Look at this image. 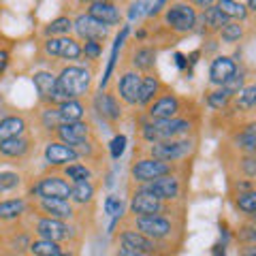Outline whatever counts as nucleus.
Wrapping results in <instances>:
<instances>
[{
  "mask_svg": "<svg viewBox=\"0 0 256 256\" xmlns=\"http://www.w3.org/2000/svg\"><path fill=\"white\" fill-rule=\"evenodd\" d=\"M32 84H34V90L38 94L41 105H58V98H56L58 75L50 73V70H38V73L32 75Z\"/></svg>",
  "mask_w": 256,
  "mask_h": 256,
  "instance_id": "24",
  "label": "nucleus"
},
{
  "mask_svg": "<svg viewBox=\"0 0 256 256\" xmlns=\"http://www.w3.org/2000/svg\"><path fill=\"white\" fill-rule=\"evenodd\" d=\"M86 13H90L92 18L100 20L107 26H120L124 22V11L116 0H102V2H92L86 6Z\"/></svg>",
  "mask_w": 256,
  "mask_h": 256,
  "instance_id": "23",
  "label": "nucleus"
},
{
  "mask_svg": "<svg viewBox=\"0 0 256 256\" xmlns=\"http://www.w3.org/2000/svg\"><path fill=\"white\" fill-rule=\"evenodd\" d=\"M228 111L233 114L235 120L256 118V82L246 84L242 90L233 96Z\"/></svg>",
  "mask_w": 256,
  "mask_h": 256,
  "instance_id": "19",
  "label": "nucleus"
},
{
  "mask_svg": "<svg viewBox=\"0 0 256 256\" xmlns=\"http://www.w3.org/2000/svg\"><path fill=\"white\" fill-rule=\"evenodd\" d=\"M73 30L79 41H100L105 43L107 38L111 36V26L102 24L100 20L92 18L90 13H79L77 18L73 20Z\"/></svg>",
  "mask_w": 256,
  "mask_h": 256,
  "instance_id": "14",
  "label": "nucleus"
},
{
  "mask_svg": "<svg viewBox=\"0 0 256 256\" xmlns=\"http://www.w3.org/2000/svg\"><path fill=\"white\" fill-rule=\"evenodd\" d=\"M58 111H60L62 122H77V120L86 118V105L82 98H68L58 102Z\"/></svg>",
  "mask_w": 256,
  "mask_h": 256,
  "instance_id": "35",
  "label": "nucleus"
},
{
  "mask_svg": "<svg viewBox=\"0 0 256 256\" xmlns=\"http://www.w3.org/2000/svg\"><path fill=\"white\" fill-rule=\"evenodd\" d=\"M96 196V186L92 180H84V182H75L70 188V201L79 207H86L94 201Z\"/></svg>",
  "mask_w": 256,
  "mask_h": 256,
  "instance_id": "33",
  "label": "nucleus"
},
{
  "mask_svg": "<svg viewBox=\"0 0 256 256\" xmlns=\"http://www.w3.org/2000/svg\"><path fill=\"white\" fill-rule=\"evenodd\" d=\"M188 4H192L194 9H207V6H212V4H216V0H186Z\"/></svg>",
  "mask_w": 256,
  "mask_h": 256,
  "instance_id": "48",
  "label": "nucleus"
},
{
  "mask_svg": "<svg viewBox=\"0 0 256 256\" xmlns=\"http://www.w3.org/2000/svg\"><path fill=\"white\" fill-rule=\"evenodd\" d=\"M116 252L122 256H154L166 250L154 239H150L143 233H139V230L128 226V228H120V233L116 235Z\"/></svg>",
  "mask_w": 256,
  "mask_h": 256,
  "instance_id": "4",
  "label": "nucleus"
},
{
  "mask_svg": "<svg viewBox=\"0 0 256 256\" xmlns=\"http://www.w3.org/2000/svg\"><path fill=\"white\" fill-rule=\"evenodd\" d=\"M216 6L226 15L228 20H242L246 22L250 18V9L246 4H242L239 0H216Z\"/></svg>",
  "mask_w": 256,
  "mask_h": 256,
  "instance_id": "37",
  "label": "nucleus"
},
{
  "mask_svg": "<svg viewBox=\"0 0 256 256\" xmlns=\"http://www.w3.org/2000/svg\"><path fill=\"white\" fill-rule=\"evenodd\" d=\"M102 45L105 43H100V41H82V52L86 56V60H100V56H102Z\"/></svg>",
  "mask_w": 256,
  "mask_h": 256,
  "instance_id": "43",
  "label": "nucleus"
},
{
  "mask_svg": "<svg viewBox=\"0 0 256 256\" xmlns=\"http://www.w3.org/2000/svg\"><path fill=\"white\" fill-rule=\"evenodd\" d=\"M196 128H198V116L196 118L178 116V118H162V120L143 118L137 132L143 143H154V141L180 139V137H196Z\"/></svg>",
  "mask_w": 256,
  "mask_h": 256,
  "instance_id": "2",
  "label": "nucleus"
},
{
  "mask_svg": "<svg viewBox=\"0 0 256 256\" xmlns=\"http://www.w3.org/2000/svg\"><path fill=\"white\" fill-rule=\"evenodd\" d=\"M9 114H11V107L6 105L4 100H0V120H2V118H6Z\"/></svg>",
  "mask_w": 256,
  "mask_h": 256,
  "instance_id": "49",
  "label": "nucleus"
},
{
  "mask_svg": "<svg viewBox=\"0 0 256 256\" xmlns=\"http://www.w3.org/2000/svg\"><path fill=\"white\" fill-rule=\"evenodd\" d=\"M30 210V201L28 198H4L0 201V222H13V220H20L24 216H28Z\"/></svg>",
  "mask_w": 256,
  "mask_h": 256,
  "instance_id": "29",
  "label": "nucleus"
},
{
  "mask_svg": "<svg viewBox=\"0 0 256 256\" xmlns=\"http://www.w3.org/2000/svg\"><path fill=\"white\" fill-rule=\"evenodd\" d=\"M237 254H242V256H256V244L237 246Z\"/></svg>",
  "mask_w": 256,
  "mask_h": 256,
  "instance_id": "46",
  "label": "nucleus"
},
{
  "mask_svg": "<svg viewBox=\"0 0 256 256\" xmlns=\"http://www.w3.org/2000/svg\"><path fill=\"white\" fill-rule=\"evenodd\" d=\"M43 156H45V162L50 166H64L68 162H75V160H82L73 146H68V143H64L60 139L47 141Z\"/></svg>",
  "mask_w": 256,
  "mask_h": 256,
  "instance_id": "21",
  "label": "nucleus"
},
{
  "mask_svg": "<svg viewBox=\"0 0 256 256\" xmlns=\"http://www.w3.org/2000/svg\"><path fill=\"white\" fill-rule=\"evenodd\" d=\"M164 88V84L160 82V77L156 73H143L141 77V86H139V98H137V107L146 109L152 100L160 94V90Z\"/></svg>",
  "mask_w": 256,
  "mask_h": 256,
  "instance_id": "28",
  "label": "nucleus"
},
{
  "mask_svg": "<svg viewBox=\"0 0 256 256\" xmlns=\"http://www.w3.org/2000/svg\"><path fill=\"white\" fill-rule=\"evenodd\" d=\"M248 9L250 13H256V0H248Z\"/></svg>",
  "mask_w": 256,
  "mask_h": 256,
  "instance_id": "51",
  "label": "nucleus"
},
{
  "mask_svg": "<svg viewBox=\"0 0 256 256\" xmlns=\"http://www.w3.org/2000/svg\"><path fill=\"white\" fill-rule=\"evenodd\" d=\"M105 214L114 216V218H122V216H124V203H122V198L116 196V194H109L105 198Z\"/></svg>",
  "mask_w": 256,
  "mask_h": 256,
  "instance_id": "44",
  "label": "nucleus"
},
{
  "mask_svg": "<svg viewBox=\"0 0 256 256\" xmlns=\"http://www.w3.org/2000/svg\"><path fill=\"white\" fill-rule=\"evenodd\" d=\"M126 226L139 230L146 237L154 239L166 252H171L173 239L184 230V216H164V214H148V216H128L120 218Z\"/></svg>",
  "mask_w": 256,
  "mask_h": 256,
  "instance_id": "1",
  "label": "nucleus"
},
{
  "mask_svg": "<svg viewBox=\"0 0 256 256\" xmlns=\"http://www.w3.org/2000/svg\"><path fill=\"white\" fill-rule=\"evenodd\" d=\"M233 237L237 246H246V244H256V222L244 220L237 224V228L233 230Z\"/></svg>",
  "mask_w": 256,
  "mask_h": 256,
  "instance_id": "41",
  "label": "nucleus"
},
{
  "mask_svg": "<svg viewBox=\"0 0 256 256\" xmlns=\"http://www.w3.org/2000/svg\"><path fill=\"white\" fill-rule=\"evenodd\" d=\"M226 22H228L226 15H224L216 4H212V6H207V9L201 11V15L196 18V26H198V30H201L203 36H214V34L218 36L220 28Z\"/></svg>",
  "mask_w": 256,
  "mask_h": 256,
  "instance_id": "26",
  "label": "nucleus"
},
{
  "mask_svg": "<svg viewBox=\"0 0 256 256\" xmlns=\"http://www.w3.org/2000/svg\"><path fill=\"white\" fill-rule=\"evenodd\" d=\"M32 230H34L36 237H45L58 244L73 242L75 237V228L68 224V220H58V218L36 216V214H32Z\"/></svg>",
  "mask_w": 256,
  "mask_h": 256,
  "instance_id": "11",
  "label": "nucleus"
},
{
  "mask_svg": "<svg viewBox=\"0 0 256 256\" xmlns=\"http://www.w3.org/2000/svg\"><path fill=\"white\" fill-rule=\"evenodd\" d=\"M92 68L79 66V64H66L58 73V88L66 98H86L92 90Z\"/></svg>",
  "mask_w": 256,
  "mask_h": 256,
  "instance_id": "3",
  "label": "nucleus"
},
{
  "mask_svg": "<svg viewBox=\"0 0 256 256\" xmlns=\"http://www.w3.org/2000/svg\"><path fill=\"white\" fill-rule=\"evenodd\" d=\"M109 148H111V158L118 160L120 156L124 154V150H126V134H116V137L111 139Z\"/></svg>",
  "mask_w": 256,
  "mask_h": 256,
  "instance_id": "45",
  "label": "nucleus"
},
{
  "mask_svg": "<svg viewBox=\"0 0 256 256\" xmlns=\"http://www.w3.org/2000/svg\"><path fill=\"white\" fill-rule=\"evenodd\" d=\"M32 143L34 141L30 137H26V132L20 134V137L4 139V141H0V156L9 158V160H24L32 154V150H34Z\"/></svg>",
  "mask_w": 256,
  "mask_h": 256,
  "instance_id": "25",
  "label": "nucleus"
},
{
  "mask_svg": "<svg viewBox=\"0 0 256 256\" xmlns=\"http://www.w3.org/2000/svg\"><path fill=\"white\" fill-rule=\"evenodd\" d=\"M175 171H184V166L180 162H169V160H160L154 156H134L132 164H130V182L134 186L139 184H148L156 178H162L166 173H175Z\"/></svg>",
  "mask_w": 256,
  "mask_h": 256,
  "instance_id": "7",
  "label": "nucleus"
},
{
  "mask_svg": "<svg viewBox=\"0 0 256 256\" xmlns=\"http://www.w3.org/2000/svg\"><path fill=\"white\" fill-rule=\"evenodd\" d=\"M70 30H73V20H70L68 15H60V18H56L47 24L43 34L45 36H64V34H70Z\"/></svg>",
  "mask_w": 256,
  "mask_h": 256,
  "instance_id": "39",
  "label": "nucleus"
},
{
  "mask_svg": "<svg viewBox=\"0 0 256 256\" xmlns=\"http://www.w3.org/2000/svg\"><path fill=\"white\" fill-rule=\"evenodd\" d=\"M75 2L79 6H88V4H92V2H102V0H75ZM116 2H118V0H116Z\"/></svg>",
  "mask_w": 256,
  "mask_h": 256,
  "instance_id": "50",
  "label": "nucleus"
},
{
  "mask_svg": "<svg viewBox=\"0 0 256 256\" xmlns=\"http://www.w3.org/2000/svg\"><path fill=\"white\" fill-rule=\"evenodd\" d=\"M43 52L47 58H60V60H66V62H77L84 58V52H82V41L70 34H64V36H45L43 41Z\"/></svg>",
  "mask_w": 256,
  "mask_h": 256,
  "instance_id": "12",
  "label": "nucleus"
},
{
  "mask_svg": "<svg viewBox=\"0 0 256 256\" xmlns=\"http://www.w3.org/2000/svg\"><path fill=\"white\" fill-rule=\"evenodd\" d=\"M28 130V122L24 116H15L9 114L6 118L0 120V141L4 139H11V137H20Z\"/></svg>",
  "mask_w": 256,
  "mask_h": 256,
  "instance_id": "31",
  "label": "nucleus"
},
{
  "mask_svg": "<svg viewBox=\"0 0 256 256\" xmlns=\"http://www.w3.org/2000/svg\"><path fill=\"white\" fill-rule=\"evenodd\" d=\"M226 171L228 178H246L256 182V154H242V152H233L226 158Z\"/></svg>",
  "mask_w": 256,
  "mask_h": 256,
  "instance_id": "22",
  "label": "nucleus"
},
{
  "mask_svg": "<svg viewBox=\"0 0 256 256\" xmlns=\"http://www.w3.org/2000/svg\"><path fill=\"white\" fill-rule=\"evenodd\" d=\"M28 254H34V256H64L66 252H64V244L52 242V239H45V237H36V239L30 242Z\"/></svg>",
  "mask_w": 256,
  "mask_h": 256,
  "instance_id": "32",
  "label": "nucleus"
},
{
  "mask_svg": "<svg viewBox=\"0 0 256 256\" xmlns=\"http://www.w3.org/2000/svg\"><path fill=\"white\" fill-rule=\"evenodd\" d=\"M128 212L132 216H148V214H164V216H182V205L162 201L141 188L130 190V201H128Z\"/></svg>",
  "mask_w": 256,
  "mask_h": 256,
  "instance_id": "8",
  "label": "nucleus"
},
{
  "mask_svg": "<svg viewBox=\"0 0 256 256\" xmlns=\"http://www.w3.org/2000/svg\"><path fill=\"white\" fill-rule=\"evenodd\" d=\"M22 184V175L15 171H0V194L15 190Z\"/></svg>",
  "mask_w": 256,
  "mask_h": 256,
  "instance_id": "42",
  "label": "nucleus"
},
{
  "mask_svg": "<svg viewBox=\"0 0 256 256\" xmlns=\"http://www.w3.org/2000/svg\"><path fill=\"white\" fill-rule=\"evenodd\" d=\"M218 38L226 45H235V43H242L248 38V26L242 20H228L218 32Z\"/></svg>",
  "mask_w": 256,
  "mask_h": 256,
  "instance_id": "30",
  "label": "nucleus"
},
{
  "mask_svg": "<svg viewBox=\"0 0 256 256\" xmlns=\"http://www.w3.org/2000/svg\"><path fill=\"white\" fill-rule=\"evenodd\" d=\"M233 203L239 214H254L256 212V186L246 192H239V194H233Z\"/></svg>",
  "mask_w": 256,
  "mask_h": 256,
  "instance_id": "40",
  "label": "nucleus"
},
{
  "mask_svg": "<svg viewBox=\"0 0 256 256\" xmlns=\"http://www.w3.org/2000/svg\"><path fill=\"white\" fill-rule=\"evenodd\" d=\"M196 18H198V13L194 6L188 4L186 0H175V2L164 6L162 24L171 34L184 36L196 30Z\"/></svg>",
  "mask_w": 256,
  "mask_h": 256,
  "instance_id": "5",
  "label": "nucleus"
},
{
  "mask_svg": "<svg viewBox=\"0 0 256 256\" xmlns=\"http://www.w3.org/2000/svg\"><path fill=\"white\" fill-rule=\"evenodd\" d=\"M62 175L70 180V184H75V182L92 180V169L86 162H82V160H75V162H68L62 166Z\"/></svg>",
  "mask_w": 256,
  "mask_h": 256,
  "instance_id": "38",
  "label": "nucleus"
},
{
  "mask_svg": "<svg viewBox=\"0 0 256 256\" xmlns=\"http://www.w3.org/2000/svg\"><path fill=\"white\" fill-rule=\"evenodd\" d=\"M128 60H130V66L137 68L139 73H154L156 68V58L158 52L154 45H146L139 41H132L128 45Z\"/></svg>",
  "mask_w": 256,
  "mask_h": 256,
  "instance_id": "18",
  "label": "nucleus"
},
{
  "mask_svg": "<svg viewBox=\"0 0 256 256\" xmlns=\"http://www.w3.org/2000/svg\"><path fill=\"white\" fill-rule=\"evenodd\" d=\"M186 105H190L188 98L175 94L171 88H162L160 94L146 107V118L152 120H162V118H178V116H188Z\"/></svg>",
  "mask_w": 256,
  "mask_h": 256,
  "instance_id": "10",
  "label": "nucleus"
},
{
  "mask_svg": "<svg viewBox=\"0 0 256 256\" xmlns=\"http://www.w3.org/2000/svg\"><path fill=\"white\" fill-rule=\"evenodd\" d=\"M94 111L98 114L100 120H105L107 124L116 126L124 116V102L120 100V96L111 90H102L94 96Z\"/></svg>",
  "mask_w": 256,
  "mask_h": 256,
  "instance_id": "15",
  "label": "nucleus"
},
{
  "mask_svg": "<svg viewBox=\"0 0 256 256\" xmlns=\"http://www.w3.org/2000/svg\"><path fill=\"white\" fill-rule=\"evenodd\" d=\"M52 137L54 139H60V141H64V143H68V146L75 148L77 143L90 139V137H94V134H92L90 122H86V120H77V122H62L54 130Z\"/></svg>",
  "mask_w": 256,
  "mask_h": 256,
  "instance_id": "20",
  "label": "nucleus"
},
{
  "mask_svg": "<svg viewBox=\"0 0 256 256\" xmlns=\"http://www.w3.org/2000/svg\"><path fill=\"white\" fill-rule=\"evenodd\" d=\"M237 73V62L230 56H216L210 64V84L224 86Z\"/></svg>",
  "mask_w": 256,
  "mask_h": 256,
  "instance_id": "27",
  "label": "nucleus"
},
{
  "mask_svg": "<svg viewBox=\"0 0 256 256\" xmlns=\"http://www.w3.org/2000/svg\"><path fill=\"white\" fill-rule=\"evenodd\" d=\"M70 188L73 184H68L64 175L58 173H47L30 188L32 196H58V198H70Z\"/></svg>",
  "mask_w": 256,
  "mask_h": 256,
  "instance_id": "16",
  "label": "nucleus"
},
{
  "mask_svg": "<svg viewBox=\"0 0 256 256\" xmlns=\"http://www.w3.org/2000/svg\"><path fill=\"white\" fill-rule=\"evenodd\" d=\"M34 201L30 203L28 214L36 216H50L58 220H73L75 218V203L70 198H58V196H32Z\"/></svg>",
  "mask_w": 256,
  "mask_h": 256,
  "instance_id": "13",
  "label": "nucleus"
},
{
  "mask_svg": "<svg viewBox=\"0 0 256 256\" xmlns=\"http://www.w3.org/2000/svg\"><path fill=\"white\" fill-rule=\"evenodd\" d=\"M9 62H11V54L6 52V50H0V75H4V70H6V66H9Z\"/></svg>",
  "mask_w": 256,
  "mask_h": 256,
  "instance_id": "47",
  "label": "nucleus"
},
{
  "mask_svg": "<svg viewBox=\"0 0 256 256\" xmlns=\"http://www.w3.org/2000/svg\"><path fill=\"white\" fill-rule=\"evenodd\" d=\"M148 156H154L169 162H188L196 150V137H180V139H166V141H154L146 143Z\"/></svg>",
  "mask_w": 256,
  "mask_h": 256,
  "instance_id": "6",
  "label": "nucleus"
},
{
  "mask_svg": "<svg viewBox=\"0 0 256 256\" xmlns=\"http://www.w3.org/2000/svg\"><path fill=\"white\" fill-rule=\"evenodd\" d=\"M186 178L182 175V171H175V173H166L162 178H156L148 184H139L137 188L150 192L162 201H171V203H178L186 194Z\"/></svg>",
  "mask_w": 256,
  "mask_h": 256,
  "instance_id": "9",
  "label": "nucleus"
},
{
  "mask_svg": "<svg viewBox=\"0 0 256 256\" xmlns=\"http://www.w3.org/2000/svg\"><path fill=\"white\" fill-rule=\"evenodd\" d=\"M230 100H233V94H230L224 86H216V90L205 92V102L207 107L214 109V111H228L230 107Z\"/></svg>",
  "mask_w": 256,
  "mask_h": 256,
  "instance_id": "34",
  "label": "nucleus"
},
{
  "mask_svg": "<svg viewBox=\"0 0 256 256\" xmlns=\"http://www.w3.org/2000/svg\"><path fill=\"white\" fill-rule=\"evenodd\" d=\"M60 124H62V118H60L58 105H41V109H38V126H41L45 132L54 134V130Z\"/></svg>",
  "mask_w": 256,
  "mask_h": 256,
  "instance_id": "36",
  "label": "nucleus"
},
{
  "mask_svg": "<svg viewBox=\"0 0 256 256\" xmlns=\"http://www.w3.org/2000/svg\"><path fill=\"white\" fill-rule=\"evenodd\" d=\"M118 84H116V92L120 96V100L124 102L126 107H137V98H139V86H141V77L143 73H139L137 68L128 66L122 73L118 75Z\"/></svg>",
  "mask_w": 256,
  "mask_h": 256,
  "instance_id": "17",
  "label": "nucleus"
}]
</instances>
